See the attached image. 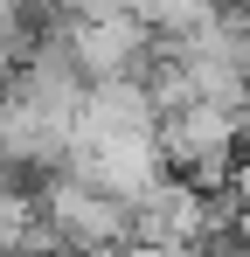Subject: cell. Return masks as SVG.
<instances>
[{
  "mask_svg": "<svg viewBox=\"0 0 250 257\" xmlns=\"http://www.w3.org/2000/svg\"><path fill=\"white\" fill-rule=\"evenodd\" d=\"M63 42H70V56H77L83 77L104 84V77H146V63H153V42H160V35H153L125 0H111V7L70 14V21H63Z\"/></svg>",
  "mask_w": 250,
  "mask_h": 257,
  "instance_id": "7a4b0ae2",
  "label": "cell"
},
{
  "mask_svg": "<svg viewBox=\"0 0 250 257\" xmlns=\"http://www.w3.org/2000/svg\"><path fill=\"white\" fill-rule=\"evenodd\" d=\"M236 209H250V146H243V160H236V174H229V188H222Z\"/></svg>",
  "mask_w": 250,
  "mask_h": 257,
  "instance_id": "3957f363",
  "label": "cell"
},
{
  "mask_svg": "<svg viewBox=\"0 0 250 257\" xmlns=\"http://www.w3.org/2000/svg\"><path fill=\"white\" fill-rule=\"evenodd\" d=\"M160 146H167V167L174 174H188V181H202L208 195H222L236 160H243V146H250V111L195 97V104H181V111L160 118Z\"/></svg>",
  "mask_w": 250,
  "mask_h": 257,
  "instance_id": "6da1fadb",
  "label": "cell"
}]
</instances>
